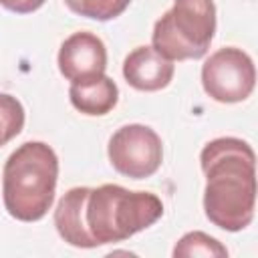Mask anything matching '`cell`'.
I'll return each instance as SVG.
<instances>
[{
	"mask_svg": "<svg viewBox=\"0 0 258 258\" xmlns=\"http://www.w3.org/2000/svg\"><path fill=\"white\" fill-rule=\"evenodd\" d=\"M46 0H0V4L16 14H30L34 10H38Z\"/></svg>",
	"mask_w": 258,
	"mask_h": 258,
	"instance_id": "cell-14",
	"label": "cell"
},
{
	"mask_svg": "<svg viewBox=\"0 0 258 258\" xmlns=\"http://www.w3.org/2000/svg\"><path fill=\"white\" fill-rule=\"evenodd\" d=\"M256 85V69L252 58L236 46L212 52L202 67V87L218 103L246 101Z\"/></svg>",
	"mask_w": 258,
	"mask_h": 258,
	"instance_id": "cell-5",
	"label": "cell"
},
{
	"mask_svg": "<svg viewBox=\"0 0 258 258\" xmlns=\"http://www.w3.org/2000/svg\"><path fill=\"white\" fill-rule=\"evenodd\" d=\"M58 157L42 141H26L4 163L2 198L6 212L20 222H38L54 202Z\"/></svg>",
	"mask_w": 258,
	"mask_h": 258,
	"instance_id": "cell-2",
	"label": "cell"
},
{
	"mask_svg": "<svg viewBox=\"0 0 258 258\" xmlns=\"http://www.w3.org/2000/svg\"><path fill=\"white\" fill-rule=\"evenodd\" d=\"M206 175V218L226 230L240 232L250 226L256 208V157L238 137H218L200 153Z\"/></svg>",
	"mask_w": 258,
	"mask_h": 258,
	"instance_id": "cell-1",
	"label": "cell"
},
{
	"mask_svg": "<svg viewBox=\"0 0 258 258\" xmlns=\"http://www.w3.org/2000/svg\"><path fill=\"white\" fill-rule=\"evenodd\" d=\"M173 60L161 56L153 46H137L123 60V77L137 91L165 89L173 79Z\"/></svg>",
	"mask_w": 258,
	"mask_h": 258,
	"instance_id": "cell-8",
	"label": "cell"
},
{
	"mask_svg": "<svg viewBox=\"0 0 258 258\" xmlns=\"http://www.w3.org/2000/svg\"><path fill=\"white\" fill-rule=\"evenodd\" d=\"M24 127V107L22 103L8 95L0 93V147L12 141Z\"/></svg>",
	"mask_w": 258,
	"mask_h": 258,
	"instance_id": "cell-13",
	"label": "cell"
},
{
	"mask_svg": "<svg viewBox=\"0 0 258 258\" xmlns=\"http://www.w3.org/2000/svg\"><path fill=\"white\" fill-rule=\"evenodd\" d=\"M161 216L163 204L155 194L129 191L117 183L89 187L85 200V228L95 246L123 242Z\"/></svg>",
	"mask_w": 258,
	"mask_h": 258,
	"instance_id": "cell-3",
	"label": "cell"
},
{
	"mask_svg": "<svg viewBox=\"0 0 258 258\" xmlns=\"http://www.w3.org/2000/svg\"><path fill=\"white\" fill-rule=\"evenodd\" d=\"M87 194L89 187H73L58 200L54 210V226L58 236L75 248H97L85 228Z\"/></svg>",
	"mask_w": 258,
	"mask_h": 258,
	"instance_id": "cell-9",
	"label": "cell"
},
{
	"mask_svg": "<svg viewBox=\"0 0 258 258\" xmlns=\"http://www.w3.org/2000/svg\"><path fill=\"white\" fill-rule=\"evenodd\" d=\"M60 75L75 83L95 75H103L107 69V48L103 40L93 32H73L58 50Z\"/></svg>",
	"mask_w": 258,
	"mask_h": 258,
	"instance_id": "cell-7",
	"label": "cell"
},
{
	"mask_svg": "<svg viewBox=\"0 0 258 258\" xmlns=\"http://www.w3.org/2000/svg\"><path fill=\"white\" fill-rule=\"evenodd\" d=\"M109 161L125 177L143 179L153 175L163 161V145L159 135L139 123L119 127L109 139Z\"/></svg>",
	"mask_w": 258,
	"mask_h": 258,
	"instance_id": "cell-6",
	"label": "cell"
},
{
	"mask_svg": "<svg viewBox=\"0 0 258 258\" xmlns=\"http://www.w3.org/2000/svg\"><path fill=\"white\" fill-rule=\"evenodd\" d=\"M173 256L175 258H191V256L224 258V256H228V250L216 238H212V236H208L204 232H187L175 244Z\"/></svg>",
	"mask_w": 258,
	"mask_h": 258,
	"instance_id": "cell-11",
	"label": "cell"
},
{
	"mask_svg": "<svg viewBox=\"0 0 258 258\" xmlns=\"http://www.w3.org/2000/svg\"><path fill=\"white\" fill-rule=\"evenodd\" d=\"M131 0H64V4L79 16L93 20H113L121 16Z\"/></svg>",
	"mask_w": 258,
	"mask_h": 258,
	"instance_id": "cell-12",
	"label": "cell"
},
{
	"mask_svg": "<svg viewBox=\"0 0 258 258\" xmlns=\"http://www.w3.org/2000/svg\"><path fill=\"white\" fill-rule=\"evenodd\" d=\"M69 99L77 111L91 117H101L113 111L119 101V89L111 77L95 75L89 79H81L71 83Z\"/></svg>",
	"mask_w": 258,
	"mask_h": 258,
	"instance_id": "cell-10",
	"label": "cell"
},
{
	"mask_svg": "<svg viewBox=\"0 0 258 258\" xmlns=\"http://www.w3.org/2000/svg\"><path fill=\"white\" fill-rule=\"evenodd\" d=\"M216 32L214 0H175L153 26L151 46L169 60L202 58Z\"/></svg>",
	"mask_w": 258,
	"mask_h": 258,
	"instance_id": "cell-4",
	"label": "cell"
}]
</instances>
